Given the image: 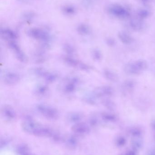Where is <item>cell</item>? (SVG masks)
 I'll use <instances>...</instances> for the list:
<instances>
[{
    "mask_svg": "<svg viewBox=\"0 0 155 155\" xmlns=\"http://www.w3.org/2000/svg\"><path fill=\"white\" fill-rule=\"evenodd\" d=\"M147 68V62L144 60H139L126 64L125 66L124 70L126 73L129 74H138Z\"/></svg>",
    "mask_w": 155,
    "mask_h": 155,
    "instance_id": "6da1fadb",
    "label": "cell"
},
{
    "mask_svg": "<svg viewBox=\"0 0 155 155\" xmlns=\"http://www.w3.org/2000/svg\"><path fill=\"white\" fill-rule=\"evenodd\" d=\"M37 109L44 116L49 119H56L59 116L58 111L51 107L45 105H40L37 107Z\"/></svg>",
    "mask_w": 155,
    "mask_h": 155,
    "instance_id": "7a4b0ae2",
    "label": "cell"
},
{
    "mask_svg": "<svg viewBox=\"0 0 155 155\" xmlns=\"http://www.w3.org/2000/svg\"><path fill=\"white\" fill-rule=\"evenodd\" d=\"M113 93V87L109 86H104L96 88L94 92V94L96 97H100L112 96Z\"/></svg>",
    "mask_w": 155,
    "mask_h": 155,
    "instance_id": "3957f363",
    "label": "cell"
},
{
    "mask_svg": "<svg viewBox=\"0 0 155 155\" xmlns=\"http://www.w3.org/2000/svg\"><path fill=\"white\" fill-rule=\"evenodd\" d=\"M8 45H9L10 48L14 52L17 59L22 62H25V60H26L25 55L22 51L18 45L13 41H9Z\"/></svg>",
    "mask_w": 155,
    "mask_h": 155,
    "instance_id": "277c9868",
    "label": "cell"
},
{
    "mask_svg": "<svg viewBox=\"0 0 155 155\" xmlns=\"http://www.w3.org/2000/svg\"><path fill=\"white\" fill-rule=\"evenodd\" d=\"M64 60L66 64L72 67H78L79 69H81L83 71H88L90 69L89 66L86 65V64H85L83 63L80 62L76 59H73L69 56L65 57Z\"/></svg>",
    "mask_w": 155,
    "mask_h": 155,
    "instance_id": "5b68a950",
    "label": "cell"
},
{
    "mask_svg": "<svg viewBox=\"0 0 155 155\" xmlns=\"http://www.w3.org/2000/svg\"><path fill=\"white\" fill-rule=\"evenodd\" d=\"M72 130L75 134H76L83 135L89 133L90 129L87 125L82 123H78L73 126Z\"/></svg>",
    "mask_w": 155,
    "mask_h": 155,
    "instance_id": "8992f818",
    "label": "cell"
},
{
    "mask_svg": "<svg viewBox=\"0 0 155 155\" xmlns=\"http://www.w3.org/2000/svg\"><path fill=\"white\" fill-rule=\"evenodd\" d=\"M53 133V131L48 127L38 126L33 134L36 136L51 137Z\"/></svg>",
    "mask_w": 155,
    "mask_h": 155,
    "instance_id": "52a82bcc",
    "label": "cell"
},
{
    "mask_svg": "<svg viewBox=\"0 0 155 155\" xmlns=\"http://www.w3.org/2000/svg\"><path fill=\"white\" fill-rule=\"evenodd\" d=\"M38 126L35 123L31 118H26V121L23 123L22 127L24 130L30 134H33L35 130L37 128Z\"/></svg>",
    "mask_w": 155,
    "mask_h": 155,
    "instance_id": "ba28073f",
    "label": "cell"
},
{
    "mask_svg": "<svg viewBox=\"0 0 155 155\" xmlns=\"http://www.w3.org/2000/svg\"><path fill=\"white\" fill-rule=\"evenodd\" d=\"M20 76L18 74L13 72L7 73L4 77L5 82L9 84H15L20 80Z\"/></svg>",
    "mask_w": 155,
    "mask_h": 155,
    "instance_id": "9c48e42d",
    "label": "cell"
},
{
    "mask_svg": "<svg viewBox=\"0 0 155 155\" xmlns=\"http://www.w3.org/2000/svg\"><path fill=\"white\" fill-rule=\"evenodd\" d=\"M29 35L33 38L43 41L48 40V37L45 33L37 30H33L29 32Z\"/></svg>",
    "mask_w": 155,
    "mask_h": 155,
    "instance_id": "30bf717a",
    "label": "cell"
},
{
    "mask_svg": "<svg viewBox=\"0 0 155 155\" xmlns=\"http://www.w3.org/2000/svg\"><path fill=\"white\" fill-rule=\"evenodd\" d=\"M78 82L79 81L77 78H72L65 86L64 90L65 92L67 93L73 92L76 88Z\"/></svg>",
    "mask_w": 155,
    "mask_h": 155,
    "instance_id": "8fae6325",
    "label": "cell"
},
{
    "mask_svg": "<svg viewBox=\"0 0 155 155\" xmlns=\"http://www.w3.org/2000/svg\"><path fill=\"white\" fill-rule=\"evenodd\" d=\"M2 111L4 116L8 119L12 120L14 119L16 117L15 112L11 107H4Z\"/></svg>",
    "mask_w": 155,
    "mask_h": 155,
    "instance_id": "7c38bea8",
    "label": "cell"
},
{
    "mask_svg": "<svg viewBox=\"0 0 155 155\" xmlns=\"http://www.w3.org/2000/svg\"><path fill=\"white\" fill-rule=\"evenodd\" d=\"M104 75L106 78L112 82H116L118 80V76L113 71L105 70L104 71Z\"/></svg>",
    "mask_w": 155,
    "mask_h": 155,
    "instance_id": "4fadbf2b",
    "label": "cell"
},
{
    "mask_svg": "<svg viewBox=\"0 0 155 155\" xmlns=\"http://www.w3.org/2000/svg\"><path fill=\"white\" fill-rule=\"evenodd\" d=\"M83 118V116L79 113H74L70 114L68 117V120L71 123H79Z\"/></svg>",
    "mask_w": 155,
    "mask_h": 155,
    "instance_id": "5bb4252c",
    "label": "cell"
},
{
    "mask_svg": "<svg viewBox=\"0 0 155 155\" xmlns=\"http://www.w3.org/2000/svg\"><path fill=\"white\" fill-rule=\"evenodd\" d=\"M78 138L74 136H71L66 140V143L70 148H73L76 147L78 144Z\"/></svg>",
    "mask_w": 155,
    "mask_h": 155,
    "instance_id": "9a60e30c",
    "label": "cell"
},
{
    "mask_svg": "<svg viewBox=\"0 0 155 155\" xmlns=\"http://www.w3.org/2000/svg\"><path fill=\"white\" fill-rule=\"evenodd\" d=\"M119 38L122 42L125 44H130L133 42L132 37L125 33H121L119 35Z\"/></svg>",
    "mask_w": 155,
    "mask_h": 155,
    "instance_id": "2e32d148",
    "label": "cell"
},
{
    "mask_svg": "<svg viewBox=\"0 0 155 155\" xmlns=\"http://www.w3.org/2000/svg\"><path fill=\"white\" fill-rule=\"evenodd\" d=\"M29 150V148L28 146L25 144L19 145L16 148V152L18 154L21 155L28 153Z\"/></svg>",
    "mask_w": 155,
    "mask_h": 155,
    "instance_id": "e0dca14e",
    "label": "cell"
},
{
    "mask_svg": "<svg viewBox=\"0 0 155 155\" xmlns=\"http://www.w3.org/2000/svg\"><path fill=\"white\" fill-rule=\"evenodd\" d=\"M134 86V82L132 80H127V81H126L123 84L124 88H125L126 91H129V92L133 90Z\"/></svg>",
    "mask_w": 155,
    "mask_h": 155,
    "instance_id": "ac0fdd59",
    "label": "cell"
},
{
    "mask_svg": "<svg viewBox=\"0 0 155 155\" xmlns=\"http://www.w3.org/2000/svg\"><path fill=\"white\" fill-rule=\"evenodd\" d=\"M102 117L105 120L113 121L115 120L116 117L114 115L109 113H104L102 114Z\"/></svg>",
    "mask_w": 155,
    "mask_h": 155,
    "instance_id": "d6986e66",
    "label": "cell"
},
{
    "mask_svg": "<svg viewBox=\"0 0 155 155\" xmlns=\"http://www.w3.org/2000/svg\"><path fill=\"white\" fill-rule=\"evenodd\" d=\"M93 56L94 59L96 60H101L102 58V54L98 50H95L93 52Z\"/></svg>",
    "mask_w": 155,
    "mask_h": 155,
    "instance_id": "ffe728a7",
    "label": "cell"
},
{
    "mask_svg": "<svg viewBox=\"0 0 155 155\" xmlns=\"http://www.w3.org/2000/svg\"><path fill=\"white\" fill-rule=\"evenodd\" d=\"M64 49L68 54H73V53L74 52V49L70 45H65Z\"/></svg>",
    "mask_w": 155,
    "mask_h": 155,
    "instance_id": "44dd1931",
    "label": "cell"
},
{
    "mask_svg": "<svg viewBox=\"0 0 155 155\" xmlns=\"http://www.w3.org/2000/svg\"><path fill=\"white\" fill-rule=\"evenodd\" d=\"M51 137L52 138L54 141H56V142H59L62 140V137H61V135L58 133H54V132L52 135Z\"/></svg>",
    "mask_w": 155,
    "mask_h": 155,
    "instance_id": "7402d4cb",
    "label": "cell"
},
{
    "mask_svg": "<svg viewBox=\"0 0 155 155\" xmlns=\"http://www.w3.org/2000/svg\"><path fill=\"white\" fill-rule=\"evenodd\" d=\"M103 103L104 104L105 106L107 107L108 108L112 109L115 108L114 104H113V103H112L111 101L106 100L104 101Z\"/></svg>",
    "mask_w": 155,
    "mask_h": 155,
    "instance_id": "603a6c76",
    "label": "cell"
},
{
    "mask_svg": "<svg viewBox=\"0 0 155 155\" xmlns=\"http://www.w3.org/2000/svg\"><path fill=\"white\" fill-rule=\"evenodd\" d=\"M47 90V87L45 86H42L38 88V89H37V91H36V92H37V94H44L45 93H46Z\"/></svg>",
    "mask_w": 155,
    "mask_h": 155,
    "instance_id": "cb8c5ba5",
    "label": "cell"
},
{
    "mask_svg": "<svg viewBox=\"0 0 155 155\" xmlns=\"http://www.w3.org/2000/svg\"><path fill=\"white\" fill-rule=\"evenodd\" d=\"M8 141L5 138L2 139L1 140V147H5L8 144Z\"/></svg>",
    "mask_w": 155,
    "mask_h": 155,
    "instance_id": "d4e9b609",
    "label": "cell"
},
{
    "mask_svg": "<svg viewBox=\"0 0 155 155\" xmlns=\"http://www.w3.org/2000/svg\"><path fill=\"white\" fill-rule=\"evenodd\" d=\"M96 123H97V120L96 118L94 117L91 118L90 120V124L92 125V126H94L96 124Z\"/></svg>",
    "mask_w": 155,
    "mask_h": 155,
    "instance_id": "484cf974",
    "label": "cell"
},
{
    "mask_svg": "<svg viewBox=\"0 0 155 155\" xmlns=\"http://www.w3.org/2000/svg\"><path fill=\"white\" fill-rule=\"evenodd\" d=\"M80 31L81 33L86 34L88 32V29L85 27L84 26H83L82 28H80V31Z\"/></svg>",
    "mask_w": 155,
    "mask_h": 155,
    "instance_id": "4316f807",
    "label": "cell"
},
{
    "mask_svg": "<svg viewBox=\"0 0 155 155\" xmlns=\"http://www.w3.org/2000/svg\"><path fill=\"white\" fill-rule=\"evenodd\" d=\"M21 155H33L29 153H26L24 154Z\"/></svg>",
    "mask_w": 155,
    "mask_h": 155,
    "instance_id": "83f0119b",
    "label": "cell"
}]
</instances>
